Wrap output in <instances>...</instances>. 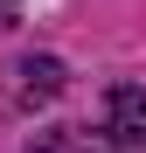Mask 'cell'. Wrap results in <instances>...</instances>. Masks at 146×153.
Segmentation results:
<instances>
[{
  "label": "cell",
  "mask_w": 146,
  "mask_h": 153,
  "mask_svg": "<svg viewBox=\"0 0 146 153\" xmlns=\"http://www.w3.org/2000/svg\"><path fill=\"white\" fill-rule=\"evenodd\" d=\"M28 153H70V139H63V132H35V146H28Z\"/></svg>",
  "instance_id": "cell-3"
},
{
  "label": "cell",
  "mask_w": 146,
  "mask_h": 153,
  "mask_svg": "<svg viewBox=\"0 0 146 153\" xmlns=\"http://www.w3.org/2000/svg\"><path fill=\"white\" fill-rule=\"evenodd\" d=\"M56 91H63V63H56V56H28V63H14V91H7V97H14L21 111H28V105H49Z\"/></svg>",
  "instance_id": "cell-2"
},
{
  "label": "cell",
  "mask_w": 146,
  "mask_h": 153,
  "mask_svg": "<svg viewBox=\"0 0 146 153\" xmlns=\"http://www.w3.org/2000/svg\"><path fill=\"white\" fill-rule=\"evenodd\" d=\"M104 125H111L118 146H146V91L139 84H118L104 97Z\"/></svg>",
  "instance_id": "cell-1"
}]
</instances>
